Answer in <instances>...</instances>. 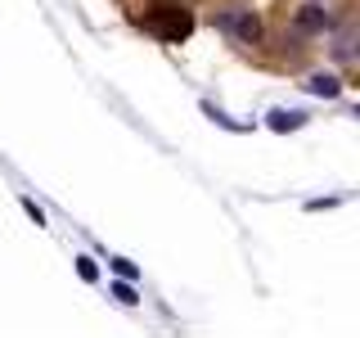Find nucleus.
Returning <instances> with one entry per match:
<instances>
[{"label":"nucleus","mask_w":360,"mask_h":338,"mask_svg":"<svg viewBox=\"0 0 360 338\" xmlns=\"http://www.w3.org/2000/svg\"><path fill=\"white\" fill-rule=\"evenodd\" d=\"M230 37H239L243 45H252V41H262V23H257L252 9H225V14L217 18Z\"/></svg>","instance_id":"f257e3e1"},{"label":"nucleus","mask_w":360,"mask_h":338,"mask_svg":"<svg viewBox=\"0 0 360 338\" xmlns=\"http://www.w3.org/2000/svg\"><path fill=\"white\" fill-rule=\"evenodd\" d=\"M297 27H302V32H329V27H333V18L311 0V5H302V9H297Z\"/></svg>","instance_id":"f03ea898"},{"label":"nucleus","mask_w":360,"mask_h":338,"mask_svg":"<svg viewBox=\"0 0 360 338\" xmlns=\"http://www.w3.org/2000/svg\"><path fill=\"white\" fill-rule=\"evenodd\" d=\"M307 90H311V95H324V99H333L342 86H338V77H333V73H315L311 82H307Z\"/></svg>","instance_id":"7ed1b4c3"},{"label":"nucleus","mask_w":360,"mask_h":338,"mask_svg":"<svg viewBox=\"0 0 360 338\" xmlns=\"http://www.w3.org/2000/svg\"><path fill=\"white\" fill-rule=\"evenodd\" d=\"M112 293H117V302H127V307H135V302H140V298H135V289H131V284H112Z\"/></svg>","instance_id":"20e7f679"},{"label":"nucleus","mask_w":360,"mask_h":338,"mask_svg":"<svg viewBox=\"0 0 360 338\" xmlns=\"http://www.w3.org/2000/svg\"><path fill=\"white\" fill-rule=\"evenodd\" d=\"M77 270H82V280H95L99 270H95V262H90V257H82V262H77Z\"/></svg>","instance_id":"39448f33"},{"label":"nucleus","mask_w":360,"mask_h":338,"mask_svg":"<svg viewBox=\"0 0 360 338\" xmlns=\"http://www.w3.org/2000/svg\"><path fill=\"white\" fill-rule=\"evenodd\" d=\"M22 208H27V217H37V225H45V212H41V208H37L32 199H22Z\"/></svg>","instance_id":"423d86ee"}]
</instances>
